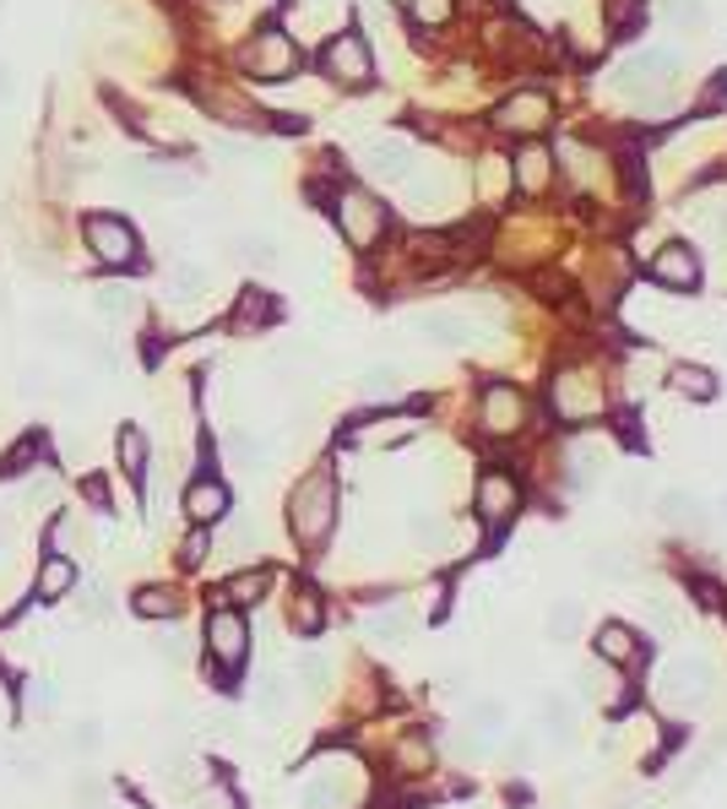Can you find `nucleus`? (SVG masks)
Instances as JSON below:
<instances>
[{
  "label": "nucleus",
  "instance_id": "nucleus-1",
  "mask_svg": "<svg viewBox=\"0 0 727 809\" xmlns=\"http://www.w3.org/2000/svg\"><path fill=\"white\" fill-rule=\"evenodd\" d=\"M289 521H293V538L304 549L326 543V532L337 521V479H331V468H315V473L298 479V489L289 500Z\"/></svg>",
  "mask_w": 727,
  "mask_h": 809
},
{
  "label": "nucleus",
  "instance_id": "nucleus-2",
  "mask_svg": "<svg viewBox=\"0 0 727 809\" xmlns=\"http://www.w3.org/2000/svg\"><path fill=\"white\" fill-rule=\"evenodd\" d=\"M331 218H337V228H342V239H348L353 250H375V245L386 239V228H391L380 196H370L364 185H342L337 201H331Z\"/></svg>",
  "mask_w": 727,
  "mask_h": 809
},
{
  "label": "nucleus",
  "instance_id": "nucleus-3",
  "mask_svg": "<svg viewBox=\"0 0 727 809\" xmlns=\"http://www.w3.org/2000/svg\"><path fill=\"white\" fill-rule=\"evenodd\" d=\"M82 245H87L93 261L109 267V272H126V267L142 261L137 228H131L126 218H115V212H87V218H82Z\"/></svg>",
  "mask_w": 727,
  "mask_h": 809
},
{
  "label": "nucleus",
  "instance_id": "nucleus-4",
  "mask_svg": "<svg viewBox=\"0 0 727 809\" xmlns=\"http://www.w3.org/2000/svg\"><path fill=\"white\" fill-rule=\"evenodd\" d=\"M239 66L256 77V82H289L298 71V44H293L283 27H256L245 44H239Z\"/></svg>",
  "mask_w": 727,
  "mask_h": 809
},
{
  "label": "nucleus",
  "instance_id": "nucleus-5",
  "mask_svg": "<svg viewBox=\"0 0 727 809\" xmlns=\"http://www.w3.org/2000/svg\"><path fill=\"white\" fill-rule=\"evenodd\" d=\"M207 657H212V668H218L223 679L245 668V657H250V625H245L239 609L223 603V609L207 614Z\"/></svg>",
  "mask_w": 727,
  "mask_h": 809
},
{
  "label": "nucleus",
  "instance_id": "nucleus-6",
  "mask_svg": "<svg viewBox=\"0 0 727 809\" xmlns=\"http://www.w3.org/2000/svg\"><path fill=\"white\" fill-rule=\"evenodd\" d=\"M549 408H554L565 424L597 419V413H602V386H597V375H591V370H560V375L549 380Z\"/></svg>",
  "mask_w": 727,
  "mask_h": 809
},
{
  "label": "nucleus",
  "instance_id": "nucleus-7",
  "mask_svg": "<svg viewBox=\"0 0 727 809\" xmlns=\"http://www.w3.org/2000/svg\"><path fill=\"white\" fill-rule=\"evenodd\" d=\"M320 71H326L337 87H364V82L375 77L370 38H364V33H337V38L320 49Z\"/></svg>",
  "mask_w": 727,
  "mask_h": 809
},
{
  "label": "nucleus",
  "instance_id": "nucleus-8",
  "mask_svg": "<svg viewBox=\"0 0 727 809\" xmlns=\"http://www.w3.org/2000/svg\"><path fill=\"white\" fill-rule=\"evenodd\" d=\"M673 71H679V60L668 49H635V55H624L613 66V87H624L630 98H641L646 87H668Z\"/></svg>",
  "mask_w": 727,
  "mask_h": 809
},
{
  "label": "nucleus",
  "instance_id": "nucleus-9",
  "mask_svg": "<svg viewBox=\"0 0 727 809\" xmlns=\"http://www.w3.org/2000/svg\"><path fill=\"white\" fill-rule=\"evenodd\" d=\"M549 115H554L549 93L521 87V93H511V98L494 109V126H500V131H511V137H532V131H543V126H549Z\"/></svg>",
  "mask_w": 727,
  "mask_h": 809
},
{
  "label": "nucleus",
  "instance_id": "nucleus-10",
  "mask_svg": "<svg viewBox=\"0 0 727 809\" xmlns=\"http://www.w3.org/2000/svg\"><path fill=\"white\" fill-rule=\"evenodd\" d=\"M364 168H370L375 179H386V185H402V179H413V168H419V148H413L408 137H375V142L364 148Z\"/></svg>",
  "mask_w": 727,
  "mask_h": 809
},
{
  "label": "nucleus",
  "instance_id": "nucleus-11",
  "mask_svg": "<svg viewBox=\"0 0 727 809\" xmlns=\"http://www.w3.org/2000/svg\"><path fill=\"white\" fill-rule=\"evenodd\" d=\"M652 278H657L662 289H679V294H690V289H701V261H695V250H690V245L668 239V245L652 256Z\"/></svg>",
  "mask_w": 727,
  "mask_h": 809
},
{
  "label": "nucleus",
  "instance_id": "nucleus-12",
  "mask_svg": "<svg viewBox=\"0 0 727 809\" xmlns=\"http://www.w3.org/2000/svg\"><path fill=\"white\" fill-rule=\"evenodd\" d=\"M511 185H516L521 196H543V190L554 185V153H549L543 142H521L516 159H511Z\"/></svg>",
  "mask_w": 727,
  "mask_h": 809
},
{
  "label": "nucleus",
  "instance_id": "nucleus-13",
  "mask_svg": "<svg viewBox=\"0 0 727 809\" xmlns=\"http://www.w3.org/2000/svg\"><path fill=\"white\" fill-rule=\"evenodd\" d=\"M516 511H521V489H516L511 473L494 468V473L478 479V516H483V521H511Z\"/></svg>",
  "mask_w": 727,
  "mask_h": 809
},
{
  "label": "nucleus",
  "instance_id": "nucleus-14",
  "mask_svg": "<svg viewBox=\"0 0 727 809\" xmlns=\"http://www.w3.org/2000/svg\"><path fill=\"white\" fill-rule=\"evenodd\" d=\"M419 331L435 342V348H478L483 342V326L472 321V316H461V310H435V316H424Z\"/></svg>",
  "mask_w": 727,
  "mask_h": 809
},
{
  "label": "nucleus",
  "instance_id": "nucleus-15",
  "mask_svg": "<svg viewBox=\"0 0 727 809\" xmlns=\"http://www.w3.org/2000/svg\"><path fill=\"white\" fill-rule=\"evenodd\" d=\"M521 419H527V402H521L516 386H489V391H483V424H489L494 435H516Z\"/></svg>",
  "mask_w": 727,
  "mask_h": 809
},
{
  "label": "nucleus",
  "instance_id": "nucleus-16",
  "mask_svg": "<svg viewBox=\"0 0 727 809\" xmlns=\"http://www.w3.org/2000/svg\"><path fill=\"white\" fill-rule=\"evenodd\" d=\"M71 587H77V560L71 554H44V565L33 576V598L38 603H60Z\"/></svg>",
  "mask_w": 727,
  "mask_h": 809
},
{
  "label": "nucleus",
  "instance_id": "nucleus-17",
  "mask_svg": "<svg viewBox=\"0 0 727 809\" xmlns=\"http://www.w3.org/2000/svg\"><path fill=\"white\" fill-rule=\"evenodd\" d=\"M223 511H228V489L218 484V479H190L185 484V516L196 527H212Z\"/></svg>",
  "mask_w": 727,
  "mask_h": 809
},
{
  "label": "nucleus",
  "instance_id": "nucleus-18",
  "mask_svg": "<svg viewBox=\"0 0 727 809\" xmlns=\"http://www.w3.org/2000/svg\"><path fill=\"white\" fill-rule=\"evenodd\" d=\"M597 652H602L608 663H619V668H641V657H646L641 636L624 631V625H602V631H597Z\"/></svg>",
  "mask_w": 727,
  "mask_h": 809
},
{
  "label": "nucleus",
  "instance_id": "nucleus-19",
  "mask_svg": "<svg viewBox=\"0 0 727 809\" xmlns=\"http://www.w3.org/2000/svg\"><path fill=\"white\" fill-rule=\"evenodd\" d=\"M267 587H272V576H267L261 565H256V571H239V576L223 582V603H228V609H250V603L267 598Z\"/></svg>",
  "mask_w": 727,
  "mask_h": 809
},
{
  "label": "nucleus",
  "instance_id": "nucleus-20",
  "mask_svg": "<svg viewBox=\"0 0 727 809\" xmlns=\"http://www.w3.org/2000/svg\"><path fill=\"white\" fill-rule=\"evenodd\" d=\"M668 386H673L679 397H690V402H706V397H717V375H712V370H701V364H673Z\"/></svg>",
  "mask_w": 727,
  "mask_h": 809
},
{
  "label": "nucleus",
  "instance_id": "nucleus-21",
  "mask_svg": "<svg viewBox=\"0 0 727 809\" xmlns=\"http://www.w3.org/2000/svg\"><path fill=\"white\" fill-rule=\"evenodd\" d=\"M131 609H137L142 620H174V614H179V598H174V587H142V593L131 598Z\"/></svg>",
  "mask_w": 727,
  "mask_h": 809
},
{
  "label": "nucleus",
  "instance_id": "nucleus-22",
  "mask_svg": "<svg viewBox=\"0 0 727 809\" xmlns=\"http://www.w3.org/2000/svg\"><path fill=\"white\" fill-rule=\"evenodd\" d=\"M207 283H212V278H207L201 267H190V261H185V267H174L168 300H174V305H185V300H201V294H207Z\"/></svg>",
  "mask_w": 727,
  "mask_h": 809
},
{
  "label": "nucleus",
  "instance_id": "nucleus-23",
  "mask_svg": "<svg viewBox=\"0 0 727 809\" xmlns=\"http://www.w3.org/2000/svg\"><path fill=\"white\" fill-rule=\"evenodd\" d=\"M131 310H137V294L131 289H120V283H104L98 289V316L104 321H126Z\"/></svg>",
  "mask_w": 727,
  "mask_h": 809
},
{
  "label": "nucleus",
  "instance_id": "nucleus-24",
  "mask_svg": "<svg viewBox=\"0 0 727 809\" xmlns=\"http://www.w3.org/2000/svg\"><path fill=\"white\" fill-rule=\"evenodd\" d=\"M120 462H126V473H131V479H142V468H146V435H142V430H131V424L120 430Z\"/></svg>",
  "mask_w": 727,
  "mask_h": 809
},
{
  "label": "nucleus",
  "instance_id": "nucleus-25",
  "mask_svg": "<svg viewBox=\"0 0 727 809\" xmlns=\"http://www.w3.org/2000/svg\"><path fill=\"white\" fill-rule=\"evenodd\" d=\"M44 446H38V435H27L22 446H11L5 457H0V479H16V473H27L33 468V457H38Z\"/></svg>",
  "mask_w": 727,
  "mask_h": 809
},
{
  "label": "nucleus",
  "instance_id": "nucleus-26",
  "mask_svg": "<svg viewBox=\"0 0 727 809\" xmlns=\"http://www.w3.org/2000/svg\"><path fill=\"white\" fill-rule=\"evenodd\" d=\"M272 316H278V305H272L267 294H256V289H250V294L239 300V316H234V326H245V331H250V326L272 321Z\"/></svg>",
  "mask_w": 727,
  "mask_h": 809
},
{
  "label": "nucleus",
  "instance_id": "nucleus-27",
  "mask_svg": "<svg viewBox=\"0 0 727 809\" xmlns=\"http://www.w3.org/2000/svg\"><path fill=\"white\" fill-rule=\"evenodd\" d=\"M450 11H456V0H408V16H413L419 27H445Z\"/></svg>",
  "mask_w": 727,
  "mask_h": 809
},
{
  "label": "nucleus",
  "instance_id": "nucleus-28",
  "mask_svg": "<svg viewBox=\"0 0 727 809\" xmlns=\"http://www.w3.org/2000/svg\"><path fill=\"white\" fill-rule=\"evenodd\" d=\"M293 625L298 631H320V598H315V587H298L293 593Z\"/></svg>",
  "mask_w": 727,
  "mask_h": 809
},
{
  "label": "nucleus",
  "instance_id": "nucleus-29",
  "mask_svg": "<svg viewBox=\"0 0 727 809\" xmlns=\"http://www.w3.org/2000/svg\"><path fill=\"white\" fill-rule=\"evenodd\" d=\"M565 159L576 163V174H571L576 185H597V168H602V163H597V153H591V148H582V142H565Z\"/></svg>",
  "mask_w": 727,
  "mask_h": 809
},
{
  "label": "nucleus",
  "instance_id": "nucleus-30",
  "mask_svg": "<svg viewBox=\"0 0 727 809\" xmlns=\"http://www.w3.org/2000/svg\"><path fill=\"white\" fill-rule=\"evenodd\" d=\"M597 468H602V452H597V446H571V479H576V484H591Z\"/></svg>",
  "mask_w": 727,
  "mask_h": 809
},
{
  "label": "nucleus",
  "instance_id": "nucleus-31",
  "mask_svg": "<svg viewBox=\"0 0 727 809\" xmlns=\"http://www.w3.org/2000/svg\"><path fill=\"white\" fill-rule=\"evenodd\" d=\"M228 457H234L239 468H261V457H267V452H261V441H256V435H245V430H239V435H228Z\"/></svg>",
  "mask_w": 727,
  "mask_h": 809
},
{
  "label": "nucleus",
  "instance_id": "nucleus-32",
  "mask_svg": "<svg viewBox=\"0 0 727 809\" xmlns=\"http://www.w3.org/2000/svg\"><path fill=\"white\" fill-rule=\"evenodd\" d=\"M60 706V684L55 679H38L33 690H27V712H38V717H49Z\"/></svg>",
  "mask_w": 727,
  "mask_h": 809
},
{
  "label": "nucleus",
  "instance_id": "nucleus-33",
  "mask_svg": "<svg viewBox=\"0 0 727 809\" xmlns=\"http://www.w3.org/2000/svg\"><path fill=\"white\" fill-rule=\"evenodd\" d=\"M673 27H701V0H657Z\"/></svg>",
  "mask_w": 727,
  "mask_h": 809
},
{
  "label": "nucleus",
  "instance_id": "nucleus-34",
  "mask_svg": "<svg viewBox=\"0 0 727 809\" xmlns=\"http://www.w3.org/2000/svg\"><path fill=\"white\" fill-rule=\"evenodd\" d=\"M234 250H239L245 261H256V267H278V245H272V239H256V234H250V239H239Z\"/></svg>",
  "mask_w": 727,
  "mask_h": 809
},
{
  "label": "nucleus",
  "instance_id": "nucleus-35",
  "mask_svg": "<svg viewBox=\"0 0 727 809\" xmlns=\"http://www.w3.org/2000/svg\"><path fill=\"white\" fill-rule=\"evenodd\" d=\"M201 560H207V527H196V532L179 543V565H185V571H196Z\"/></svg>",
  "mask_w": 727,
  "mask_h": 809
},
{
  "label": "nucleus",
  "instance_id": "nucleus-36",
  "mask_svg": "<svg viewBox=\"0 0 727 809\" xmlns=\"http://www.w3.org/2000/svg\"><path fill=\"white\" fill-rule=\"evenodd\" d=\"M695 511H701V505H695L690 494H679V489H673V494H662V516H673V521H690Z\"/></svg>",
  "mask_w": 727,
  "mask_h": 809
},
{
  "label": "nucleus",
  "instance_id": "nucleus-37",
  "mask_svg": "<svg viewBox=\"0 0 727 809\" xmlns=\"http://www.w3.org/2000/svg\"><path fill=\"white\" fill-rule=\"evenodd\" d=\"M505 174H511V163L483 159V196H500V190H505Z\"/></svg>",
  "mask_w": 727,
  "mask_h": 809
},
{
  "label": "nucleus",
  "instance_id": "nucleus-38",
  "mask_svg": "<svg viewBox=\"0 0 727 809\" xmlns=\"http://www.w3.org/2000/svg\"><path fill=\"white\" fill-rule=\"evenodd\" d=\"M701 109H727V77H712L701 93Z\"/></svg>",
  "mask_w": 727,
  "mask_h": 809
},
{
  "label": "nucleus",
  "instance_id": "nucleus-39",
  "mask_svg": "<svg viewBox=\"0 0 727 809\" xmlns=\"http://www.w3.org/2000/svg\"><path fill=\"white\" fill-rule=\"evenodd\" d=\"M82 603H87V614H93V620H104V614H109V587H104V582H98V587H87V598H82Z\"/></svg>",
  "mask_w": 727,
  "mask_h": 809
},
{
  "label": "nucleus",
  "instance_id": "nucleus-40",
  "mask_svg": "<svg viewBox=\"0 0 727 809\" xmlns=\"http://www.w3.org/2000/svg\"><path fill=\"white\" fill-rule=\"evenodd\" d=\"M82 494H87L98 511H109V489H104V479H98V473H87V479H82Z\"/></svg>",
  "mask_w": 727,
  "mask_h": 809
},
{
  "label": "nucleus",
  "instance_id": "nucleus-41",
  "mask_svg": "<svg viewBox=\"0 0 727 809\" xmlns=\"http://www.w3.org/2000/svg\"><path fill=\"white\" fill-rule=\"evenodd\" d=\"M386 386H397V375H391V370H370V375H364V391H375V397H380Z\"/></svg>",
  "mask_w": 727,
  "mask_h": 809
},
{
  "label": "nucleus",
  "instance_id": "nucleus-42",
  "mask_svg": "<svg viewBox=\"0 0 727 809\" xmlns=\"http://www.w3.org/2000/svg\"><path fill=\"white\" fill-rule=\"evenodd\" d=\"M157 652H163L168 663H185V642H179V636H163V642H157Z\"/></svg>",
  "mask_w": 727,
  "mask_h": 809
},
{
  "label": "nucleus",
  "instance_id": "nucleus-43",
  "mask_svg": "<svg viewBox=\"0 0 727 809\" xmlns=\"http://www.w3.org/2000/svg\"><path fill=\"white\" fill-rule=\"evenodd\" d=\"M11 93V66H0V98Z\"/></svg>",
  "mask_w": 727,
  "mask_h": 809
},
{
  "label": "nucleus",
  "instance_id": "nucleus-44",
  "mask_svg": "<svg viewBox=\"0 0 727 809\" xmlns=\"http://www.w3.org/2000/svg\"><path fill=\"white\" fill-rule=\"evenodd\" d=\"M5 538H11V521H5V511H0V543H5Z\"/></svg>",
  "mask_w": 727,
  "mask_h": 809
},
{
  "label": "nucleus",
  "instance_id": "nucleus-45",
  "mask_svg": "<svg viewBox=\"0 0 727 809\" xmlns=\"http://www.w3.org/2000/svg\"><path fill=\"white\" fill-rule=\"evenodd\" d=\"M717 234H723V245H727V212H723V218H717Z\"/></svg>",
  "mask_w": 727,
  "mask_h": 809
}]
</instances>
